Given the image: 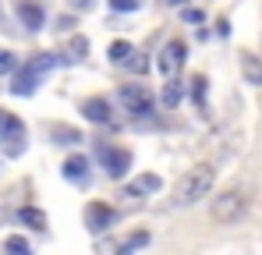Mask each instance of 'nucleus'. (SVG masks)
I'll use <instances>...</instances> for the list:
<instances>
[{
    "label": "nucleus",
    "instance_id": "f257e3e1",
    "mask_svg": "<svg viewBox=\"0 0 262 255\" xmlns=\"http://www.w3.org/2000/svg\"><path fill=\"white\" fill-rule=\"evenodd\" d=\"M213 184H216V170L209 167V163H199V167L184 170L181 177H177L174 184V206H195V202H202L209 192H213Z\"/></svg>",
    "mask_w": 262,
    "mask_h": 255
},
{
    "label": "nucleus",
    "instance_id": "1a4fd4ad",
    "mask_svg": "<svg viewBox=\"0 0 262 255\" xmlns=\"http://www.w3.org/2000/svg\"><path fill=\"white\" fill-rule=\"evenodd\" d=\"M39 78H43V71H36L32 64H25V68L14 71V85H11V92H14V96H32L36 85H39Z\"/></svg>",
    "mask_w": 262,
    "mask_h": 255
},
{
    "label": "nucleus",
    "instance_id": "f03ea898",
    "mask_svg": "<svg viewBox=\"0 0 262 255\" xmlns=\"http://www.w3.org/2000/svg\"><path fill=\"white\" fill-rule=\"evenodd\" d=\"M248 213V195L245 192H237V188H227V192H220L216 199H213V206H209V216L216 220V223H237L241 216Z\"/></svg>",
    "mask_w": 262,
    "mask_h": 255
},
{
    "label": "nucleus",
    "instance_id": "393cba45",
    "mask_svg": "<svg viewBox=\"0 0 262 255\" xmlns=\"http://www.w3.org/2000/svg\"><path fill=\"white\" fill-rule=\"evenodd\" d=\"M4 121H7V110H0V131H4Z\"/></svg>",
    "mask_w": 262,
    "mask_h": 255
},
{
    "label": "nucleus",
    "instance_id": "b1692460",
    "mask_svg": "<svg viewBox=\"0 0 262 255\" xmlns=\"http://www.w3.org/2000/svg\"><path fill=\"white\" fill-rule=\"evenodd\" d=\"M114 255H135V248H131V245H117V252Z\"/></svg>",
    "mask_w": 262,
    "mask_h": 255
},
{
    "label": "nucleus",
    "instance_id": "9d476101",
    "mask_svg": "<svg viewBox=\"0 0 262 255\" xmlns=\"http://www.w3.org/2000/svg\"><path fill=\"white\" fill-rule=\"evenodd\" d=\"M18 18H21V25H25L29 32H39L43 22H46V11L36 0H18Z\"/></svg>",
    "mask_w": 262,
    "mask_h": 255
},
{
    "label": "nucleus",
    "instance_id": "6e6552de",
    "mask_svg": "<svg viewBox=\"0 0 262 255\" xmlns=\"http://www.w3.org/2000/svg\"><path fill=\"white\" fill-rule=\"evenodd\" d=\"M160 188H163V177L160 174H138L135 181L124 184V195L128 199H142V195H156Z\"/></svg>",
    "mask_w": 262,
    "mask_h": 255
},
{
    "label": "nucleus",
    "instance_id": "7ed1b4c3",
    "mask_svg": "<svg viewBox=\"0 0 262 255\" xmlns=\"http://www.w3.org/2000/svg\"><path fill=\"white\" fill-rule=\"evenodd\" d=\"M117 99H121V107L128 114H135V117H149L152 114V96H149L145 85H121Z\"/></svg>",
    "mask_w": 262,
    "mask_h": 255
},
{
    "label": "nucleus",
    "instance_id": "2eb2a0df",
    "mask_svg": "<svg viewBox=\"0 0 262 255\" xmlns=\"http://www.w3.org/2000/svg\"><path fill=\"white\" fill-rule=\"evenodd\" d=\"M106 53H110V60H114V64H121V68H124V64L131 60V53H135V46H131L128 39H114Z\"/></svg>",
    "mask_w": 262,
    "mask_h": 255
},
{
    "label": "nucleus",
    "instance_id": "4468645a",
    "mask_svg": "<svg viewBox=\"0 0 262 255\" xmlns=\"http://www.w3.org/2000/svg\"><path fill=\"white\" fill-rule=\"evenodd\" d=\"M18 220H21L25 227H32V230H46V227H50L46 213H43V209H36V206H25V209H18Z\"/></svg>",
    "mask_w": 262,
    "mask_h": 255
},
{
    "label": "nucleus",
    "instance_id": "412c9836",
    "mask_svg": "<svg viewBox=\"0 0 262 255\" xmlns=\"http://www.w3.org/2000/svg\"><path fill=\"white\" fill-rule=\"evenodd\" d=\"M53 138H57L60 145H75V142H78V131H71V128H53Z\"/></svg>",
    "mask_w": 262,
    "mask_h": 255
},
{
    "label": "nucleus",
    "instance_id": "9b49d317",
    "mask_svg": "<svg viewBox=\"0 0 262 255\" xmlns=\"http://www.w3.org/2000/svg\"><path fill=\"white\" fill-rule=\"evenodd\" d=\"M82 114H85L92 124H110V103L103 99V96H92L82 103Z\"/></svg>",
    "mask_w": 262,
    "mask_h": 255
},
{
    "label": "nucleus",
    "instance_id": "423d86ee",
    "mask_svg": "<svg viewBox=\"0 0 262 255\" xmlns=\"http://www.w3.org/2000/svg\"><path fill=\"white\" fill-rule=\"evenodd\" d=\"M0 138H4V149H7V156H18V153L25 149V124H21L14 114H7Z\"/></svg>",
    "mask_w": 262,
    "mask_h": 255
},
{
    "label": "nucleus",
    "instance_id": "a211bd4d",
    "mask_svg": "<svg viewBox=\"0 0 262 255\" xmlns=\"http://www.w3.org/2000/svg\"><path fill=\"white\" fill-rule=\"evenodd\" d=\"M124 68H128V71H135V75H145V71H149V60H145V53H138V50H135V53H131V60L124 64Z\"/></svg>",
    "mask_w": 262,
    "mask_h": 255
},
{
    "label": "nucleus",
    "instance_id": "39448f33",
    "mask_svg": "<svg viewBox=\"0 0 262 255\" xmlns=\"http://www.w3.org/2000/svg\"><path fill=\"white\" fill-rule=\"evenodd\" d=\"M184 60H188V46L181 39H170L160 50V71H163L167 78H177V71L184 68Z\"/></svg>",
    "mask_w": 262,
    "mask_h": 255
},
{
    "label": "nucleus",
    "instance_id": "0eeeda50",
    "mask_svg": "<svg viewBox=\"0 0 262 255\" xmlns=\"http://www.w3.org/2000/svg\"><path fill=\"white\" fill-rule=\"evenodd\" d=\"M85 227L92 234H103L106 227H114V209L106 202H89L85 206Z\"/></svg>",
    "mask_w": 262,
    "mask_h": 255
},
{
    "label": "nucleus",
    "instance_id": "f8f14e48",
    "mask_svg": "<svg viewBox=\"0 0 262 255\" xmlns=\"http://www.w3.org/2000/svg\"><path fill=\"white\" fill-rule=\"evenodd\" d=\"M241 75H245V82H248V85L259 89V85H262V60H259V57H252V53H241Z\"/></svg>",
    "mask_w": 262,
    "mask_h": 255
},
{
    "label": "nucleus",
    "instance_id": "20e7f679",
    "mask_svg": "<svg viewBox=\"0 0 262 255\" xmlns=\"http://www.w3.org/2000/svg\"><path fill=\"white\" fill-rule=\"evenodd\" d=\"M99 163H103V170L117 181V177H124L131 167V153L128 149H121V145H99Z\"/></svg>",
    "mask_w": 262,
    "mask_h": 255
},
{
    "label": "nucleus",
    "instance_id": "aec40b11",
    "mask_svg": "<svg viewBox=\"0 0 262 255\" xmlns=\"http://www.w3.org/2000/svg\"><path fill=\"white\" fill-rule=\"evenodd\" d=\"M206 92H209V82H206L202 75H199V78H191V96H195V103H199V107L206 103Z\"/></svg>",
    "mask_w": 262,
    "mask_h": 255
},
{
    "label": "nucleus",
    "instance_id": "a878e982",
    "mask_svg": "<svg viewBox=\"0 0 262 255\" xmlns=\"http://www.w3.org/2000/svg\"><path fill=\"white\" fill-rule=\"evenodd\" d=\"M167 4H177V7H184V4H188V0H167Z\"/></svg>",
    "mask_w": 262,
    "mask_h": 255
},
{
    "label": "nucleus",
    "instance_id": "dca6fc26",
    "mask_svg": "<svg viewBox=\"0 0 262 255\" xmlns=\"http://www.w3.org/2000/svg\"><path fill=\"white\" fill-rule=\"evenodd\" d=\"M181 99H184V85L177 82V78H167V85H163V107H170V110H174Z\"/></svg>",
    "mask_w": 262,
    "mask_h": 255
},
{
    "label": "nucleus",
    "instance_id": "6ab92c4d",
    "mask_svg": "<svg viewBox=\"0 0 262 255\" xmlns=\"http://www.w3.org/2000/svg\"><path fill=\"white\" fill-rule=\"evenodd\" d=\"M149 241H152V234H149V230H135V234H128V238H124V245H131L135 252H138V248H145Z\"/></svg>",
    "mask_w": 262,
    "mask_h": 255
},
{
    "label": "nucleus",
    "instance_id": "4be33fe9",
    "mask_svg": "<svg viewBox=\"0 0 262 255\" xmlns=\"http://www.w3.org/2000/svg\"><path fill=\"white\" fill-rule=\"evenodd\" d=\"M14 71H18V60H14V53L0 50V75H14Z\"/></svg>",
    "mask_w": 262,
    "mask_h": 255
},
{
    "label": "nucleus",
    "instance_id": "f3484780",
    "mask_svg": "<svg viewBox=\"0 0 262 255\" xmlns=\"http://www.w3.org/2000/svg\"><path fill=\"white\" fill-rule=\"evenodd\" d=\"M4 255H32V245H29L25 238H18V234H11V238L4 241Z\"/></svg>",
    "mask_w": 262,
    "mask_h": 255
},
{
    "label": "nucleus",
    "instance_id": "ddd939ff",
    "mask_svg": "<svg viewBox=\"0 0 262 255\" xmlns=\"http://www.w3.org/2000/svg\"><path fill=\"white\" fill-rule=\"evenodd\" d=\"M85 174H89V156H71V160L64 163V177L75 181V184H82Z\"/></svg>",
    "mask_w": 262,
    "mask_h": 255
},
{
    "label": "nucleus",
    "instance_id": "5701e85b",
    "mask_svg": "<svg viewBox=\"0 0 262 255\" xmlns=\"http://www.w3.org/2000/svg\"><path fill=\"white\" fill-rule=\"evenodd\" d=\"M114 11H138V0H110Z\"/></svg>",
    "mask_w": 262,
    "mask_h": 255
}]
</instances>
